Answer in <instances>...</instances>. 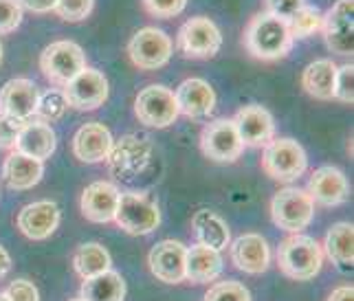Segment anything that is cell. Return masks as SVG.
Returning a JSON list of instances; mask_svg holds the SVG:
<instances>
[{
	"label": "cell",
	"mask_w": 354,
	"mask_h": 301,
	"mask_svg": "<svg viewBox=\"0 0 354 301\" xmlns=\"http://www.w3.org/2000/svg\"><path fill=\"white\" fill-rule=\"evenodd\" d=\"M292 42L295 40L290 38L286 20L268 14V11L255 14L244 31V49L262 62L284 57L292 49Z\"/></svg>",
	"instance_id": "cell-1"
},
{
	"label": "cell",
	"mask_w": 354,
	"mask_h": 301,
	"mask_svg": "<svg viewBox=\"0 0 354 301\" xmlns=\"http://www.w3.org/2000/svg\"><path fill=\"white\" fill-rule=\"evenodd\" d=\"M324 251L310 235L290 233L277 249V266L286 277L297 282H308L322 271Z\"/></svg>",
	"instance_id": "cell-2"
},
{
	"label": "cell",
	"mask_w": 354,
	"mask_h": 301,
	"mask_svg": "<svg viewBox=\"0 0 354 301\" xmlns=\"http://www.w3.org/2000/svg\"><path fill=\"white\" fill-rule=\"evenodd\" d=\"M113 222L130 235H148L161 224V211L148 191H126L119 196Z\"/></svg>",
	"instance_id": "cell-3"
},
{
	"label": "cell",
	"mask_w": 354,
	"mask_h": 301,
	"mask_svg": "<svg viewBox=\"0 0 354 301\" xmlns=\"http://www.w3.org/2000/svg\"><path fill=\"white\" fill-rule=\"evenodd\" d=\"M315 215V202L306 189L284 187L271 200V218L277 229L288 233L304 231Z\"/></svg>",
	"instance_id": "cell-4"
},
{
	"label": "cell",
	"mask_w": 354,
	"mask_h": 301,
	"mask_svg": "<svg viewBox=\"0 0 354 301\" xmlns=\"http://www.w3.org/2000/svg\"><path fill=\"white\" fill-rule=\"evenodd\" d=\"M308 167L306 152L295 139H273L264 146L262 170L277 183H290Z\"/></svg>",
	"instance_id": "cell-5"
},
{
	"label": "cell",
	"mask_w": 354,
	"mask_h": 301,
	"mask_svg": "<svg viewBox=\"0 0 354 301\" xmlns=\"http://www.w3.org/2000/svg\"><path fill=\"white\" fill-rule=\"evenodd\" d=\"M84 68H86L84 49L71 40L51 42L40 55V70L48 81L57 84V86H66Z\"/></svg>",
	"instance_id": "cell-6"
},
{
	"label": "cell",
	"mask_w": 354,
	"mask_h": 301,
	"mask_svg": "<svg viewBox=\"0 0 354 301\" xmlns=\"http://www.w3.org/2000/svg\"><path fill=\"white\" fill-rule=\"evenodd\" d=\"M134 115L139 124L148 128H167L178 119V106L174 99V90L161 84H150L143 90H139L134 99Z\"/></svg>",
	"instance_id": "cell-7"
},
{
	"label": "cell",
	"mask_w": 354,
	"mask_h": 301,
	"mask_svg": "<svg viewBox=\"0 0 354 301\" xmlns=\"http://www.w3.org/2000/svg\"><path fill=\"white\" fill-rule=\"evenodd\" d=\"M176 44H178V51L185 57L209 59L221 51L223 33L216 27L214 20L205 16H196V18H189L185 25L178 29Z\"/></svg>",
	"instance_id": "cell-8"
},
{
	"label": "cell",
	"mask_w": 354,
	"mask_h": 301,
	"mask_svg": "<svg viewBox=\"0 0 354 301\" xmlns=\"http://www.w3.org/2000/svg\"><path fill=\"white\" fill-rule=\"evenodd\" d=\"M174 51L172 38L156 27H143L128 42V55L132 64L141 70H156L169 62Z\"/></svg>",
	"instance_id": "cell-9"
},
{
	"label": "cell",
	"mask_w": 354,
	"mask_h": 301,
	"mask_svg": "<svg viewBox=\"0 0 354 301\" xmlns=\"http://www.w3.org/2000/svg\"><path fill=\"white\" fill-rule=\"evenodd\" d=\"M150 156H152L150 139L139 137V135H126L117 143H113L106 161L111 163V172L115 176L130 180L150 163Z\"/></svg>",
	"instance_id": "cell-10"
},
{
	"label": "cell",
	"mask_w": 354,
	"mask_h": 301,
	"mask_svg": "<svg viewBox=\"0 0 354 301\" xmlns=\"http://www.w3.org/2000/svg\"><path fill=\"white\" fill-rule=\"evenodd\" d=\"M64 97L68 101V108H75V110H97L102 108L108 99V79L102 70L86 66L73 77L66 86H64Z\"/></svg>",
	"instance_id": "cell-11"
},
{
	"label": "cell",
	"mask_w": 354,
	"mask_h": 301,
	"mask_svg": "<svg viewBox=\"0 0 354 301\" xmlns=\"http://www.w3.org/2000/svg\"><path fill=\"white\" fill-rule=\"evenodd\" d=\"M201 150L216 163H234L244 150L231 119H216L201 132Z\"/></svg>",
	"instance_id": "cell-12"
},
{
	"label": "cell",
	"mask_w": 354,
	"mask_h": 301,
	"mask_svg": "<svg viewBox=\"0 0 354 301\" xmlns=\"http://www.w3.org/2000/svg\"><path fill=\"white\" fill-rule=\"evenodd\" d=\"M354 0H337L324 14V40L337 55H352L354 51Z\"/></svg>",
	"instance_id": "cell-13"
},
{
	"label": "cell",
	"mask_w": 354,
	"mask_h": 301,
	"mask_svg": "<svg viewBox=\"0 0 354 301\" xmlns=\"http://www.w3.org/2000/svg\"><path fill=\"white\" fill-rule=\"evenodd\" d=\"M185 255L187 246L178 240H161L148 255V266L152 275L163 284L185 282Z\"/></svg>",
	"instance_id": "cell-14"
},
{
	"label": "cell",
	"mask_w": 354,
	"mask_h": 301,
	"mask_svg": "<svg viewBox=\"0 0 354 301\" xmlns=\"http://www.w3.org/2000/svg\"><path fill=\"white\" fill-rule=\"evenodd\" d=\"M40 88L33 79L16 77L0 88V113L16 117L20 122H31L38 110Z\"/></svg>",
	"instance_id": "cell-15"
},
{
	"label": "cell",
	"mask_w": 354,
	"mask_h": 301,
	"mask_svg": "<svg viewBox=\"0 0 354 301\" xmlns=\"http://www.w3.org/2000/svg\"><path fill=\"white\" fill-rule=\"evenodd\" d=\"M236 126V132L242 141V146L262 148L275 139V122L273 115L262 106H244L238 115L231 119Z\"/></svg>",
	"instance_id": "cell-16"
},
{
	"label": "cell",
	"mask_w": 354,
	"mask_h": 301,
	"mask_svg": "<svg viewBox=\"0 0 354 301\" xmlns=\"http://www.w3.org/2000/svg\"><path fill=\"white\" fill-rule=\"evenodd\" d=\"M119 189L117 185L108 183V180H97L91 183L86 189L82 191L80 198V207L84 218L97 222V224H106L115 220V211H117V202H119Z\"/></svg>",
	"instance_id": "cell-17"
},
{
	"label": "cell",
	"mask_w": 354,
	"mask_h": 301,
	"mask_svg": "<svg viewBox=\"0 0 354 301\" xmlns=\"http://www.w3.org/2000/svg\"><path fill=\"white\" fill-rule=\"evenodd\" d=\"M306 191L313 202L324 204V207H337V204L346 202L350 196L346 174L333 165H324L319 170H315Z\"/></svg>",
	"instance_id": "cell-18"
},
{
	"label": "cell",
	"mask_w": 354,
	"mask_h": 301,
	"mask_svg": "<svg viewBox=\"0 0 354 301\" xmlns=\"http://www.w3.org/2000/svg\"><path fill=\"white\" fill-rule=\"evenodd\" d=\"M174 99L178 113L189 119H203L214 113L216 108V93L209 81L201 77H189L174 90Z\"/></svg>",
	"instance_id": "cell-19"
},
{
	"label": "cell",
	"mask_w": 354,
	"mask_h": 301,
	"mask_svg": "<svg viewBox=\"0 0 354 301\" xmlns=\"http://www.w3.org/2000/svg\"><path fill=\"white\" fill-rule=\"evenodd\" d=\"M59 226V207L53 200H38L22 207L18 229L29 240H46Z\"/></svg>",
	"instance_id": "cell-20"
},
{
	"label": "cell",
	"mask_w": 354,
	"mask_h": 301,
	"mask_svg": "<svg viewBox=\"0 0 354 301\" xmlns=\"http://www.w3.org/2000/svg\"><path fill=\"white\" fill-rule=\"evenodd\" d=\"M113 135L104 124H84L73 137V154L82 163H102L113 148Z\"/></svg>",
	"instance_id": "cell-21"
},
{
	"label": "cell",
	"mask_w": 354,
	"mask_h": 301,
	"mask_svg": "<svg viewBox=\"0 0 354 301\" xmlns=\"http://www.w3.org/2000/svg\"><path fill=\"white\" fill-rule=\"evenodd\" d=\"M231 262L242 273L260 275L271 264V249L268 242L258 233H244L231 244Z\"/></svg>",
	"instance_id": "cell-22"
},
{
	"label": "cell",
	"mask_w": 354,
	"mask_h": 301,
	"mask_svg": "<svg viewBox=\"0 0 354 301\" xmlns=\"http://www.w3.org/2000/svg\"><path fill=\"white\" fill-rule=\"evenodd\" d=\"M55 146H57V137L53 128L44 122H38V119H31V122L24 124L14 150L31 156L35 161H46L55 152Z\"/></svg>",
	"instance_id": "cell-23"
},
{
	"label": "cell",
	"mask_w": 354,
	"mask_h": 301,
	"mask_svg": "<svg viewBox=\"0 0 354 301\" xmlns=\"http://www.w3.org/2000/svg\"><path fill=\"white\" fill-rule=\"evenodd\" d=\"M42 176H44V163L42 161H35V159H31V156L20 154L16 150L5 159L3 180L9 189H14V191L31 189L40 183Z\"/></svg>",
	"instance_id": "cell-24"
},
{
	"label": "cell",
	"mask_w": 354,
	"mask_h": 301,
	"mask_svg": "<svg viewBox=\"0 0 354 301\" xmlns=\"http://www.w3.org/2000/svg\"><path fill=\"white\" fill-rule=\"evenodd\" d=\"M223 273V258L214 249L203 244L187 246L185 255V280L192 284H212Z\"/></svg>",
	"instance_id": "cell-25"
},
{
	"label": "cell",
	"mask_w": 354,
	"mask_h": 301,
	"mask_svg": "<svg viewBox=\"0 0 354 301\" xmlns=\"http://www.w3.org/2000/svg\"><path fill=\"white\" fill-rule=\"evenodd\" d=\"M322 251L339 271H352L354 262V226L352 222H337L326 233Z\"/></svg>",
	"instance_id": "cell-26"
},
{
	"label": "cell",
	"mask_w": 354,
	"mask_h": 301,
	"mask_svg": "<svg viewBox=\"0 0 354 301\" xmlns=\"http://www.w3.org/2000/svg\"><path fill=\"white\" fill-rule=\"evenodd\" d=\"M192 231H194V235H196L198 244H203L207 249H214L218 253H221L223 249H227L231 242V231H229L227 222L221 218V215L209 211V209H201V211L194 213Z\"/></svg>",
	"instance_id": "cell-27"
},
{
	"label": "cell",
	"mask_w": 354,
	"mask_h": 301,
	"mask_svg": "<svg viewBox=\"0 0 354 301\" xmlns=\"http://www.w3.org/2000/svg\"><path fill=\"white\" fill-rule=\"evenodd\" d=\"M335 77L337 64L333 59H315L301 73V86L315 99H335Z\"/></svg>",
	"instance_id": "cell-28"
},
{
	"label": "cell",
	"mask_w": 354,
	"mask_h": 301,
	"mask_svg": "<svg viewBox=\"0 0 354 301\" xmlns=\"http://www.w3.org/2000/svg\"><path fill=\"white\" fill-rule=\"evenodd\" d=\"M82 301H124L126 299V282L117 271L108 269L95 277L84 280L80 288Z\"/></svg>",
	"instance_id": "cell-29"
},
{
	"label": "cell",
	"mask_w": 354,
	"mask_h": 301,
	"mask_svg": "<svg viewBox=\"0 0 354 301\" xmlns=\"http://www.w3.org/2000/svg\"><path fill=\"white\" fill-rule=\"evenodd\" d=\"M73 266H75V271L82 280H88V277H95V275H100V273L111 269L113 258L102 244L86 242V244L77 246L75 255H73Z\"/></svg>",
	"instance_id": "cell-30"
},
{
	"label": "cell",
	"mask_w": 354,
	"mask_h": 301,
	"mask_svg": "<svg viewBox=\"0 0 354 301\" xmlns=\"http://www.w3.org/2000/svg\"><path fill=\"white\" fill-rule=\"evenodd\" d=\"M286 25H288V31H290V38L292 40H304V38H308V35L322 31L324 14L317 7L304 5L297 11V14L286 22Z\"/></svg>",
	"instance_id": "cell-31"
},
{
	"label": "cell",
	"mask_w": 354,
	"mask_h": 301,
	"mask_svg": "<svg viewBox=\"0 0 354 301\" xmlns=\"http://www.w3.org/2000/svg\"><path fill=\"white\" fill-rule=\"evenodd\" d=\"M66 110H68V101H66L62 90L51 88V90L40 93L38 110H35V117H38V122L53 124V122H57V119H62L66 115Z\"/></svg>",
	"instance_id": "cell-32"
},
{
	"label": "cell",
	"mask_w": 354,
	"mask_h": 301,
	"mask_svg": "<svg viewBox=\"0 0 354 301\" xmlns=\"http://www.w3.org/2000/svg\"><path fill=\"white\" fill-rule=\"evenodd\" d=\"M203 301H251V293L240 282H218L205 293Z\"/></svg>",
	"instance_id": "cell-33"
},
{
	"label": "cell",
	"mask_w": 354,
	"mask_h": 301,
	"mask_svg": "<svg viewBox=\"0 0 354 301\" xmlns=\"http://www.w3.org/2000/svg\"><path fill=\"white\" fill-rule=\"evenodd\" d=\"M95 0H57L55 14L66 22H82L91 16Z\"/></svg>",
	"instance_id": "cell-34"
},
{
	"label": "cell",
	"mask_w": 354,
	"mask_h": 301,
	"mask_svg": "<svg viewBox=\"0 0 354 301\" xmlns=\"http://www.w3.org/2000/svg\"><path fill=\"white\" fill-rule=\"evenodd\" d=\"M335 99L344 101V104H352L354 101V66L352 64L337 66Z\"/></svg>",
	"instance_id": "cell-35"
},
{
	"label": "cell",
	"mask_w": 354,
	"mask_h": 301,
	"mask_svg": "<svg viewBox=\"0 0 354 301\" xmlns=\"http://www.w3.org/2000/svg\"><path fill=\"white\" fill-rule=\"evenodd\" d=\"M143 9L154 18H174L183 14L187 7V0H141Z\"/></svg>",
	"instance_id": "cell-36"
},
{
	"label": "cell",
	"mask_w": 354,
	"mask_h": 301,
	"mask_svg": "<svg viewBox=\"0 0 354 301\" xmlns=\"http://www.w3.org/2000/svg\"><path fill=\"white\" fill-rule=\"evenodd\" d=\"M22 22V5L20 0H0V35L11 33Z\"/></svg>",
	"instance_id": "cell-37"
},
{
	"label": "cell",
	"mask_w": 354,
	"mask_h": 301,
	"mask_svg": "<svg viewBox=\"0 0 354 301\" xmlns=\"http://www.w3.org/2000/svg\"><path fill=\"white\" fill-rule=\"evenodd\" d=\"M24 124L27 122H20L16 117L0 113V150H14Z\"/></svg>",
	"instance_id": "cell-38"
},
{
	"label": "cell",
	"mask_w": 354,
	"mask_h": 301,
	"mask_svg": "<svg viewBox=\"0 0 354 301\" xmlns=\"http://www.w3.org/2000/svg\"><path fill=\"white\" fill-rule=\"evenodd\" d=\"M264 5H266L268 14H273V16L288 22L304 5H306V0H264Z\"/></svg>",
	"instance_id": "cell-39"
},
{
	"label": "cell",
	"mask_w": 354,
	"mask_h": 301,
	"mask_svg": "<svg viewBox=\"0 0 354 301\" xmlns=\"http://www.w3.org/2000/svg\"><path fill=\"white\" fill-rule=\"evenodd\" d=\"M5 295L9 297V301H40L38 288H35L29 280H16V282H11Z\"/></svg>",
	"instance_id": "cell-40"
},
{
	"label": "cell",
	"mask_w": 354,
	"mask_h": 301,
	"mask_svg": "<svg viewBox=\"0 0 354 301\" xmlns=\"http://www.w3.org/2000/svg\"><path fill=\"white\" fill-rule=\"evenodd\" d=\"M55 3L57 0H20L22 9L27 7L33 14H48V11L55 9Z\"/></svg>",
	"instance_id": "cell-41"
},
{
	"label": "cell",
	"mask_w": 354,
	"mask_h": 301,
	"mask_svg": "<svg viewBox=\"0 0 354 301\" xmlns=\"http://www.w3.org/2000/svg\"><path fill=\"white\" fill-rule=\"evenodd\" d=\"M328 301H354V288L352 286H339L330 293Z\"/></svg>",
	"instance_id": "cell-42"
},
{
	"label": "cell",
	"mask_w": 354,
	"mask_h": 301,
	"mask_svg": "<svg viewBox=\"0 0 354 301\" xmlns=\"http://www.w3.org/2000/svg\"><path fill=\"white\" fill-rule=\"evenodd\" d=\"M9 271H11V258H9V253L0 246V277H5Z\"/></svg>",
	"instance_id": "cell-43"
},
{
	"label": "cell",
	"mask_w": 354,
	"mask_h": 301,
	"mask_svg": "<svg viewBox=\"0 0 354 301\" xmlns=\"http://www.w3.org/2000/svg\"><path fill=\"white\" fill-rule=\"evenodd\" d=\"M0 301H9V297L5 293H0Z\"/></svg>",
	"instance_id": "cell-44"
},
{
	"label": "cell",
	"mask_w": 354,
	"mask_h": 301,
	"mask_svg": "<svg viewBox=\"0 0 354 301\" xmlns=\"http://www.w3.org/2000/svg\"><path fill=\"white\" fill-rule=\"evenodd\" d=\"M0 64H3V44H0Z\"/></svg>",
	"instance_id": "cell-45"
},
{
	"label": "cell",
	"mask_w": 354,
	"mask_h": 301,
	"mask_svg": "<svg viewBox=\"0 0 354 301\" xmlns=\"http://www.w3.org/2000/svg\"><path fill=\"white\" fill-rule=\"evenodd\" d=\"M71 301H82V299H71Z\"/></svg>",
	"instance_id": "cell-46"
}]
</instances>
